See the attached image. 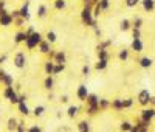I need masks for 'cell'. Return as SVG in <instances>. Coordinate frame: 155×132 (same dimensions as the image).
<instances>
[{"instance_id":"obj_21","label":"cell","mask_w":155,"mask_h":132,"mask_svg":"<svg viewBox=\"0 0 155 132\" xmlns=\"http://www.w3.org/2000/svg\"><path fill=\"white\" fill-rule=\"evenodd\" d=\"M98 103H99V96L96 93H88V96L85 100L87 106H98Z\"/></svg>"},{"instance_id":"obj_36","label":"cell","mask_w":155,"mask_h":132,"mask_svg":"<svg viewBox=\"0 0 155 132\" xmlns=\"http://www.w3.org/2000/svg\"><path fill=\"white\" fill-rule=\"evenodd\" d=\"M14 92H16L14 87H5V89H3V96H5L6 100H9V98L12 96V93H14Z\"/></svg>"},{"instance_id":"obj_30","label":"cell","mask_w":155,"mask_h":132,"mask_svg":"<svg viewBox=\"0 0 155 132\" xmlns=\"http://www.w3.org/2000/svg\"><path fill=\"white\" fill-rule=\"evenodd\" d=\"M120 30L121 31H129V30H132V22L130 20H127V19H124V20H121V23H120Z\"/></svg>"},{"instance_id":"obj_38","label":"cell","mask_w":155,"mask_h":132,"mask_svg":"<svg viewBox=\"0 0 155 132\" xmlns=\"http://www.w3.org/2000/svg\"><path fill=\"white\" fill-rule=\"evenodd\" d=\"M65 70V64H54V72H53V76L54 75H59Z\"/></svg>"},{"instance_id":"obj_60","label":"cell","mask_w":155,"mask_h":132,"mask_svg":"<svg viewBox=\"0 0 155 132\" xmlns=\"http://www.w3.org/2000/svg\"><path fill=\"white\" fill-rule=\"evenodd\" d=\"M2 75H3V70L0 69V84H2Z\"/></svg>"},{"instance_id":"obj_53","label":"cell","mask_w":155,"mask_h":132,"mask_svg":"<svg viewBox=\"0 0 155 132\" xmlns=\"http://www.w3.org/2000/svg\"><path fill=\"white\" fill-rule=\"evenodd\" d=\"M149 106L155 109V96H150V100H149Z\"/></svg>"},{"instance_id":"obj_37","label":"cell","mask_w":155,"mask_h":132,"mask_svg":"<svg viewBox=\"0 0 155 132\" xmlns=\"http://www.w3.org/2000/svg\"><path fill=\"white\" fill-rule=\"evenodd\" d=\"M98 5H99V8H101L102 11H107V9L110 8V0H99Z\"/></svg>"},{"instance_id":"obj_14","label":"cell","mask_w":155,"mask_h":132,"mask_svg":"<svg viewBox=\"0 0 155 132\" xmlns=\"http://www.w3.org/2000/svg\"><path fill=\"white\" fill-rule=\"evenodd\" d=\"M2 84L5 87H12V84H14V78H12V75L3 72V75H2Z\"/></svg>"},{"instance_id":"obj_8","label":"cell","mask_w":155,"mask_h":132,"mask_svg":"<svg viewBox=\"0 0 155 132\" xmlns=\"http://www.w3.org/2000/svg\"><path fill=\"white\" fill-rule=\"evenodd\" d=\"M19 12H20V17H22V19H25V20H30V19H31L30 2H28V0H25V3H23V5H22V8L19 9Z\"/></svg>"},{"instance_id":"obj_43","label":"cell","mask_w":155,"mask_h":132,"mask_svg":"<svg viewBox=\"0 0 155 132\" xmlns=\"http://www.w3.org/2000/svg\"><path fill=\"white\" fill-rule=\"evenodd\" d=\"M90 70H92V69H90V65H88V64H84L82 69H81V75H82L84 78H87V76L90 75Z\"/></svg>"},{"instance_id":"obj_56","label":"cell","mask_w":155,"mask_h":132,"mask_svg":"<svg viewBox=\"0 0 155 132\" xmlns=\"http://www.w3.org/2000/svg\"><path fill=\"white\" fill-rule=\"evenodd\" d=\"M95 34H96V36H101V30L98 28V26H96V28H95Z\"/></svg>"},{"instance_id":"obj_17","label":"cell","mask_w":155,"mask_h":132,"mask_svg":"<svg viewBox=\"0 0 155 132\" xmlns=\"http://www.w3.org/2000/svg\"><path fill=\"white\" fill-rule=\"evenodd\" d=\"M17 110H19V113L23 115V117H28V115L31 113V110H30V107H28V104L23 103V101L17 104Z\"/></svg>"},{"instance_id":"obj_49","label":"cell","mask_w":155,"mask_h":132,"mask_svg":"<svg viewBox=\"0 0 155 132\" xmlns=\"http://www.w3.org/2000/svg\"><path fill=\"white\" fill-rule=\"evenodd\" d=\"M9 14H11V17H12V19H19V17H20V12H19V9H14V11H11Z\"/></svg>"},{"instance_id":"obj_5","label":"cell","mask_w":155,"mask_h":132,"mask_svg":"<svg viewBox=\"0 0 155 132\" xmlns=\"http://www.w3.org/2000/svg\"><path fill=\"white\" fill-rule=\"evenodd\" d=\"M12 22H14V19L11 17V14H9V11H8V9L0 11V26H3V28H8V26L12 25Z\"/></svg>"},{"instance_id":"obj_11","label":"cell","mask_w":155,"mask_h":132,"mask_svg":"<svg viewBox=\"0 0 155 132\" xmlns=\"http://www.w3.org/2000/svg\"><path fill=\"white\" fill-rule=\"evenodd\" d=\"M53 61H54V64H65V62H67V55H65V51H64V50H58Z\"/></svg>"},{"instance_id":"obj_20","label":"cell","mask_w":155,"mask_h":132,"mask_svg":"<svg viewBox=\"0 0 155 132\" xmlns=\"http://www.w3.org/2000/svg\"><path fill=\"white\" fill-rule=\"evenodd\" d=\"M28 39V34L25 31H17L16 36H14V42L16 44H25V41Z\"/></svg>"},{"instance_id":"obj_59","label":"cell","mask_w":155,"mask_h":132,"mask_svg":"<svg viewBox=\"0 0 155 132\" xmlns=\"http://www.w3.org/2000/svg\"><path fill=\"white\" fill-rule=\"evenodd\" d=\"M140 132H149V129H146V127H141V129H140Z\"/></svg>"},{"instance_id":"obj_57","label":"cell","mask_w":155,"mask_h":132,"mask_svg":"<svg viewBox=\"0 0 155 132\" xmlns=\"http://www.w3.org/2000/svg\"><path fill=\"white\" fill-rule=\"evenodd\" d=\"M5 61H6V56H0V65H2Z\"/></svg>"},{"instance_id":"obj_52","label":"cell","mask_w":155,"mask_h":132,"mask_svg":"<svg viewBox=\"0 0 155 132\" xmlns=\"http://www.w3.org/2000/svg\"><path fill=\"white\" fill-rule=\"evenodd\" d=\"M3 9H6V2L5 0H0V11H3Z\"/></svg>"},{"instance_id":"obj_2","label":"cell","mask_w":155,"mask_h":132,"mask_svg":"<svg viewBox=\"0 0 155 132\" xmlns=\"http://www.w3.org/2000/svg\"><path fill=\"white\" fill-rule=\"evenodd\" d=\"M44 41V36L39 33V31H34L33 34H30L28 36V39L25 41V48L27 50H34V48H37L39 47V44H41Z\"/></svg>"},{"instance_id":"obj_41","label":"cell","mask_w":155,"mask_h":132,"mask_svg":"<svg viewBox=\"0 0 155 132\" xmlns=\"http://www.w3.org/2000/svg\"><path fill=\"white\" fill-rule=\"evenodd\" d=\"M25 22H27L25 19L19 17V19H14V22H12V25H14V26H17V28H23V26H25Z\"/></svg>"},{"instance_id":"obj_58","label":"cell","mask_w":155,"mask_h":132,"mask_svg":"<svg viewBox=\"0 0 155 132\" xmlns=\"http://www.w3.org/2000/svg\"><path fill=\"white\" fill-rule=\"evenodd\" d=\"M53 98H54V95H53V93H51V92H50V93H48V101H51Z\"/></svg>"},{"instance_id":"obj_42","label":"cell","mask_w":155,"mask_h":132,"mask_svg":"<svg viewBox=\"0 0 155 132\" xmlns=\"http://www.w3.org/2000/svg\"><path fill=\"white\" fill-rule=\"evenodd\" d=\"M141 26H143V19L141 17H135V20L132 22V28H141Z\"/></svg>"},{"instance_id":"obj_24","label":"cell","mask_w":155,"mask_h":132,"mask_svg":"<svg viewBox=\"0 0 155 132\" xmlns=\"http://www.w3.org/2000/svg\"><path fill=\"white\" fill-rule=\"evenodd\" d=\"M78 130L79 132H90V121L81 120L79 123H78Z\"/></svg>"},{"instance_id":"obj_12","label":"cell","mask_w":155,"mask_h":132,"mask_svg":"<svg viewBox=\"0 0 155 132\" xmlns=\"http://www.w3.org/2000/svg\"><path fill=\"white\" fill-rule=\"evenodd\" d=\"M79 112H81V107H79V106L71 104V106H68V109H67V117L73 120V118L78 117V113H79Z\"/></svg>"},{"instance_id":"obj_22","label":"cell","mask_w":155,"mask_h":132,"mask_svg":"<svg viewBox=\"0 0 155 132\" xmlns=\"http://www.w3.org/2000/svg\"><path fill=\"white\" fill-rule=\"evenodd\" d=\"M17 126H19V121L16 120V118H9L8 123H6V129L9 132H16L17 130Z\"/></svg>"},{"instance_id":"obj_50","label":"cell","mask_w":155,"mask_h":132,"mask_svg":"<svg viewBox=\"0 0 155 132\" xmlns=\"http://www.w3.org/2000/svg\"><path fill=\"white\" fill-rule=\"evenodd\" d=\"M59 101H61L62 104H67V103H68V95H62V96L59 98Z\"/></svg>"},{"instance_id":"obj_55","label":"cell","mask_w":155,"mask_h":132,"mask_svg":"<svg viewBox=\"0 0 155 132\" xmlns=\"http://www.w3.org/2000/svg\"><path fill=\"white\" fill-rule=\"evenodd\" d=\"M130 132H140V127H138L137 124H134V127L130 129Z\"/></svg>"},{"instance_id":"obj_32","label":"cell","mask_w":155,"mask_h":132,"mask_svg":"<svg viewBox=\"0 0 155 132\" xmlns=\"http://www.w3.org/2000/svg\"><path fill=\"white\" fill-rule=\"evenodd\" d=\"M31 112H33V115H34V117H42V115H44V112H45V106L39 104V106H36V107H34Z\"/></svg>"},{"instance_id":"obj_48","label":"cell","mask_w":155,"mask_h":132,"mask_svg":"<svg viewBox=\"0 0 155 132\" xmlns=\"http://www.w3.org/2000/svg\"><path fill=\"white\" fill-rule=\"evenodd\" d=\"M16 132H28L27 127H25V124H23V121H19V126H17V130Z\"/></svg>"},{"instance_id":"obj_26","label":"cell","mask_w":155,"mask_h":132,"mask_svg":"<svg viewBox=\"0 0 155 132\" xmlns=\"http://www.w3.org/2000/svg\"><path fill=\"white\" fill-rule=\"evenodd\" d=\"M85 112H87V115H90V117H95V115H98L101 110H99V106H85Z\"/></svg>"},{"instance_id":"obj_29","label":"cell","mask_w":155,"mask_h":132,"mask_svg":"<svg viewBox=\"0 0 155 132\" xmlns=\"http://www.w3.org/2000/svg\"><path fill=\"white\" fill-rule=\"evenodd\" d=\"M98 106H99V110H107V109H110V100H107V98H99Z\"/></svg>"},{"instance_id":"obj_13","label":"cell","mask_w":155,"mask_h":132,"mask_svg":"<svg viewBox=\"0 0 155 132\" xmlns=\"http://www.w3.org/2000/svg\"><path fill=\"white\" fill-rule=\"evenodd\" d=\"M110 107H112L113 110H116V112L124 110V109H123V98H113V100L110 101Z\"/></svg>"},{"instance_id":"obj_6","label":"cell","mask_w":155,"mask_h":132,"mask_svg":"<svg viewBox=\"0 0 155 132\" xmlns=\"http://www.w3.org/2000/svg\"><path fill=\"white\" fill-rule=\"evenodd\" d=\"M140 118L141 120H144V121H150L155 118V109L153 107H143V110H141L140 113Z\"/></svg>"},{"instance_id":"obj_1","label":"cell","mask_w":155,"mask_h":132,"mask_svg":"<svg viewBox=\"0 0 155 132\" xmlns=\"http://www.w3.org/2000/svg\"><path fill=\"white\" fill-rule=\"evenodd\" d=\"M92 6H88V5H84V8L81 9V20L85 26H90V28H96V19H93V12H92Z\"/></svg>"},{"instance_id":"obj_33","label":"cell","mask_w":155,"mask_h":132,"mask_svg":"<svg viewBox=\"0 0 155 132\" xmlns=\"http://www.w3.org/2000/svg\"><path fill=\"white\" fill-rule=\"evenodd\" d=\"M118 59L123 61V62H126V61L129 59V50H127V48L120 50V53H118Z\"/></svg>"},{"instance_id":"obj_28","label":"cell","mask_w":155,"mask_h":132,"mask_svg":"<svg viewBox=\"0 0 155 132\" xmlns=\"http://www.w3.org/2000/svg\"><path fill=\"white\" fill-rule=\"evenodd\" d=\"M48 14V8L45 5H39L37 6V19H44Z\"/></svg>"},{"instance_id":"obj_9","label":"cell","mask_w":155,"mask_h":132,"mask_svg":"<svg viewBox=\"0 0 155 132\" xmlns=\"http://www.w3.org/2000/svg\"><path fill=\"white\" fill-rule=\"evenodd\" d=\"M130 50L134 53H141L144 50V44L141 39H132V44H130Z\"/></svg>"},{"instance_id":"obj_25","label":"cell","mask_w":155,"mask_h":132,"mask_svg":"<svg viewBox=\"0 0 155 132\" xmlns=\"http://www.w3.org/2000/svg\"><path fill=\"white\" fill-rule=\"evenodd\" d=\"M44 39H45L47 42H50L51 45H53V44L58 41V34H56L54 31H47V34L44 36Z\"/></svg>"},{"instance_id":"obj_3","label":"cell","mask_w":155,"mask_h":132,"mask_svg":"<svg viewBox=\"0 0 155 132\" xmlns=\"http://www.w3.org/2000/svg\"><path fill=\"white\" fill-rule=\"evenodd\" d=\"M12 64H14V67L19 69V70L25 69L27 67V55H25L23 51H17L14 55V58H12Z\"/></svg>"},{"instance_id":"obj_23","label":"cell","mask_w":155,"mask_h":132,"mask_svg":"<svg viewBox=\"0 0 155 132\" xmlns=\"http://www.w3.org/2000/svg\"><path fill=\"white\" fill-rule=\"evenodd\" d=\"M109 67V61H102V59H98L95 62V70L98 72H102V70H106Z\"/></svg>"},{"instance_id":"obj_27","label":"cell","mask_w":155,"mask_h":132,"mask_svg":"<svg viewBox=\"0 0 155 132\" xmlns=\"http://www.w3.org/2000/svg\"><path fill=\"white\" fill-rule=\"evenodd\" d=\"M132 127H134V124L129 121V120H124V121L120 123V130H121V132H130Z\"/></svg>"},{"instance_id":"obj_16","label":"cell","mask_w":155,"mask_h":132,"mask_svg":"<svg viewBox=\"0 0 155 132\" xmlns=\"http://www.w3.org/2000/svg\"><path fill=\"white\" fill-rule=\"evenodd\" d=\"M141 6L146 12H152L155 9V0H141Z\"/></svg>"},{"instance_id":"obj_46","label":"cell","mask_w":155,"mask_h":132,"mask_svg":"<svg viewBox=\"0 0 155 132\" xmlns=\"http://www.w3.org/2000/svg\"><path fill=\"white\" fill-rule=\"evenodd\" d=\"M27 130H28V132H42V127L37 126V124H31V126L27 127Z\"/></svg>"},{"instance_id":"obj_51","label":"cell","mask_w":155,"mask_h":132,"mask_svg":"<svg viewBox=\"0 0 155 132\" xmlns=\"http://www.w3.org/2000/svg\"><path fill=\"white\" fill-rule=\"evenodd\" d=\"M34 31H36V30H34V26H31V25L28 26V28H27V30H25V33H27L28 36H30V34H33Z\"/></svg>"},{"instance_id":"obj_34","label":"cell","mask_w":155,"mask_h":132,"mask_svg":"<svg viewBox=\"0 0 155 132\" xmlns=\"http://www.w3.org/2000/svg\"><path fill=\"white\" fill-rule=\"evenodd\" d=\"M54 8L58 9V11H62V9H65V6H67V2L65 0H54Z\"/></svg>"},{"instance_id":"obj_31","label":"cell","mask_w":155,"mask_h":132,"mask_svg":"<svg viewBox=\"0 0 155 132\" xmlns=\"http://www.w3.org/2000/svg\"><path fill=\"white\" fill-rule=\"evenodd\" d=\"M96 53H98V59H102V61H109L110 59L109 50H96Z\"/></svg>"},{"instance_id":"obj_40","label":"cell","mask_w":155,"mask_h":132,"mask_svg":"<svg viewBox=\"0 0 155 132\" xmlns=\"http://www.w3.org/2000/svg\"><path fill=\"white\" fill-rule=\"evenodd\" d=\"M112 45V41L109 39V41H104V42H101L98 47H96V50H109V47Z\"/></svg>"},{"instance_id":"obj_39","label":"cell","mask_w":155,"mask_h":132,"mask_svg":"<svg viewBox=\"0 0 155 132\" xmlns=\"http://www.w3.org/2000/svg\"><path fill=\"white\" fill-rule=\"evenodd\" d=\"M92 12H93V19H96V20H98V17H99V16L102 14V9H101V8H99V5L96 3V5L93 6Z\"/></svg>"},{"instance_id":"obj_35","label":"cell","mask_w":155,"mask_h":132,"mask_svg":"<svg viewBox=\"0 0 155 132\" xmlns=\"http://www.w3.org/2000/svg\"><path fill=\"white\" fill-rule=\"evenodd\" d=\"M134 98H124L123 100V109H130V107H134Z\"/></svg>"},{"instance_id":"obj_19","label":"cell","mask_w":155,"mask_h":132,"mask_svg":"<svg viewBox=\"0 0 155 132\" xmlns=\"http://www.w3.org/2000/svg\"><path fill=\"white\" fill-rule=\"evenodd\" d=\"M44 89L48 90V92H51V90L54 89V78L53 76H47L44 79Z\"/></svg>"},{"instance_id":"obj_54","label":"cell","mask_w":155,"mask_h":132,"mask_svg":"<svg viewBox=\"0 0 155 132\" xmlns=\"http://www.w3.org/2000/svg\"><path fill=\"white\" fill-rule=\"evenodd\" d=\"M82 2H84V5H88V6H92V8L95 6L93 5V0H82Z\"/></svg>"},{"instance_id":"obj_45","label":"cell","mask_w":155,"mask_h":132,"mask_svg":"<svg viewBox=\"0 0 155 132\" xmlns=\"http://www.w3.org/2000/svg\"><path fill=\"white\" fill-rule=\"evenodd\" d=\"M8 101H9L11 104H16V106H17L19 101H20V100H19V95H17V92H14V93H12V96H11Z\"/></svg>"},{"instance_id":"obj_47","label":"cell","mask_w":155,"mask_h":132,"mask_svg":"<svg viewBox=\"0 0 155 132\" xmlns=\"http://www.w3.org/2000/svg\"><path fill=\"white\" fill-rule=\"evenodd\" d=\"M132 37L134 39H141V31L138 28H132Z\"/></svg>"},{"instance_id":"obj_7","label":"cell","mask_w":155,"mask_h":132,"mask_svg":"<svg viewBox=\"0 0 155 132\" xmlns=\"http://www.w3.org/2000/svg\"><path fill=\"white\" fill-rule=\"evenodd\" d=\"M88 93H90V92H88L87 86H85V84H79V87H78V90H76V96H78V100L82 101V103H85Z\"/></svg>"},{"instance_id":"obj_18","label":"cell","mask_w":155,"mask_h":132,"mask_svg":"<svg viewBox=\"0 0 155 132\" xmlns=\"http://www.w3.org/2000/svg\"><path fill=\"white\" fill-rule=\"evenodd\" d=\"M44 70H45L47 76H53V72H54V61L47 59V61H45V65H44Z\"/></svg>"},{"instance_id":"obj_15","label":"cell","mask_w":155,"mask_h":132,"mask_svg":"<svg viewBox=\"0 0 155 132\" xmlns=\"http://www.w3.org/2000/svg\"><path fill=\"white\" fill-rule=\"evenodd\" d=\"M37 50H39V51H41V53H42V55H48V53H50L51 50H53V48H51V44H50V42H47V41H45V39H44V41H42L41 44H39V47H37Z\"/></svg>"},{"instance_id":"obj_4","label":"cell","mask_w":155,"mask_h":132,"mask_svg":"<svg viewBox=\"0 0 155 132\" xmlns=\"http://www.w3.org/2000/svg\"><path fill=\"white\" fill-rule=\"evenodd\" d=\"M150 92L149 89H143V90H140L138 92V95H137V101L140 106H143V107H147L149 106V100H150Z\"/></svg>"},{"instance_id":"obj_44","label":"cell","mask_w":155,"mask_h":132,"mask_svg":"<svg viewBox=\"0 0 155 132\" xmlns=\"http://www.w3.org/2000/svg\"><path fill=\"white\" fill-rule=\"evenodd\" d=\"M138 3H141V0H126V6L127 8H135Z\"/></svg>"},{"instance_id":"obj_10","label":"cell","mask_w":155,"mask_h":132,"mask_svg":"<svg viewBox=\"0 0 155 132\" xmlns=\"http://www.w3.org/2000/svg\"><path fill=\"white\" fill-rule=\"evenodd\" d=\"M138 65H140L141 69H150L152 65H153V61L149 56H143V58L138 59Z\"/></svg>"}]
</instances>
